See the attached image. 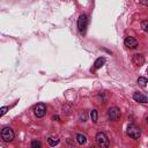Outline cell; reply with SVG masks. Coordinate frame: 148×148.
<instances>
[{
	"label": "cell",
	"instance_id": "3957f363",
	"mask_svg": "<svg viewBox=\"0 0 148 148\" xmlns=\"http://www.w3.org/2000/svg\"><path fill=\"white\" fill-rule=\"evenodd\" d=\"M87 27H88V16L86 14H81L77 20V29L81 34H84Z\"/></svg>",
	"mask_w": 148,
	"mask_h": 148
},
{
	"label": "cell",
	"instance_id": "44dd1931",
	"mask_svg": "<svg viewBox=\"0 0 148 148\" xmlns=\"http://www.w3.org/2000/svg\"><path fill=\"white\" fill-rule=\"evenodd\" d=\"M147 124H148V117H147Z\"/></svg>",
	"mask_w": 148,
	"mask_h": 148
},
{
	"label": "cell",
	"instance_id": "4fadbf2b",
	"mask_svg": "<svg viewBox=\"0 0 148 148\" xmlns=\"http://www.w3.org/2000/svg\"><path fill=\"white\" fill-rule=\"evenodd\" d=\"M90 117H91V120H92V123L94 124H96L97 123V119H98V113H97V110H91L90 111Z\"/></svg>",
	"mask_w": 148,
	"mask_h": 148
},
{
	"label": "cell",
	"instance_id": "7c38bea8",
	"mask_svg": "<svg viewBox=\"0 0 148 148\" xmlns=\"http://www.w3.org/2000/svg\"><path fill=\"white\" fill-rule=\"evenodd\" d=\"M47 143L51 147H54V146H57L59 143V139L56 138V136H50V138H47Z\"/></svg>",
	"mask_w": 148,
	"mask_h": 148
},
{
	"label": "cell",
	"instance_id": "8992f818",
	"mask_svg": "<svg viewBox=\"0 0 148 148\" xmlns=\"http://www.w3.org/2000/svg\"><path fill=\"white\" fill-rule=\"evenodd\" d=\"M34 113L36 117L38 118H42L45 116L46 113V105L44 103H37L35 106H34Z\"/></svg>",
	"mask_w": 148,
	"mask_h": 148
},
{
	"label": "cell",
	"instance_id": "7402d4cb",
	"mask_svg": "<svg viewBox=\"0 0 148 148\" xmlns=\"http://www.w3.org/2000/svg\"><path fill=\"white\" fill-rule=\"evenodd\" d=\"M90 148H97V147H90Z\"/></svg>",
	"mask_w": 148,
	"mask_h": 148
},
{
	"label": "cell",
	"instance_id": "ffe728a7",
	"mask_svg": "<svg viewBox=\"0 0 148 148\" xmlns=\"http://www.w3.org/2000/svg\"><path fill=\"white\" fill-rule=\"evenodd\" d=\"M52 119H53V120H59L60 118H59V116H53V117H52Z\"/></svg>",
	"mask_w": 148,
	"mask_h": 148
},
{
	"label": "cell",
	"instance_id": "e0dca14e",
	"mask_svg": "<svg viewBox=\"0 0 148 148\" xmlns=\"http://www.w3.org/2000/svg\"><path fill=\"white\" fill-rule=\"evenodd\" d=\"M7 110H8V108H7V106H2V108H1V112H0V117H2V116L7 112Z\"/></svg>",
	"mask_w": 148,
	"mask_h": 148
},
{
	"label": "cell",
	"instance_id": "8fae6325",
	"mask_svg": "<svg viewBox=\"0 0 148 148\" xmlns=\"http://www.w3.org/2000/svg\"><path fill=\"white\" fill-rule=\"evenodd\" d=\"M76 141L79 145H84L87 142V138H86V135L79 133V134H76Z\"/></svg>",
	"mask_w": 148,
	"mask_h": 148
},
{
	"label": "cell",
	"instance_id": "30bf717a",
	"mask_svg": "<svg viewBox=\"0 0 148 148\" xmlns=\"http://www.w3.org/2000/svg\"><path fill=\"white\" fill-rule=\"evenodd\" d=\"M104 64H105V58H104V57H99V58H97V59L95 60V64H94V71L101 68Z\"/></svg>",
	"mask_w": 148,
	"mask_h": 148
},
{
	"label": "cell",
	"instance_id": "6da1fadb",
	"mask_svg": "<svg viewBox=\"0 0 148 148\" xmlns=\"http://www.w3.org/2000/svg\"><path fill=\"white\" fill-rule=\"evenodd\" d=\"M95 139H96V142H97V145H98L99 148H108L109 145H110L109 138H108L106 134L103 133V132H98V133L96 134V138H95Z\"/></svg>",
	"mask_w": 148,
	"mask_h": 148
},
{
	"label": "cell",
	"instance_id": "9a60e30c",
	"mask_svg": "<svg viewBox=\"0 0 148 148\" xmlns=\"http://www.w3.org/2000/svg\"><path fill=\"white\" fill-rule=\"evenodd\" d=\"M31 148H42V143H40V141H38V140H34V141H31Z\"/></svg>",
	"mask_w": 148,
	"mask_h": 148
},
{
	"label": "cell",
	"instance_id": "603a6c76",
	"mask_svg": "<svg viewBox=\"0 0 148 148\" xmlns=\"http://www.w3.org/2000/svg\"><path fill=\"white\" fill-rule=\"evenodd\" d=\"M147 73H148V69H147Z\"/></svg>",
	"mask_w": 148,
	"mask_h": 148
},
{
	"label": "cell",
	"instance_id": "9c48e42d",
	"mask_svg": "<svg viewBox=\"0 0 148 148\" xmlns=\"http://www.w3.org/2000/svg\"><path fill=\"white\" fill-rule=\"evenodd\" d=\"M133 99L135 102H139V103H148V98L145 95H142L141 92H138V91L133 94Z\"/></svg>",
	"mask_w": 148,
	"mask_h": 148
},
{
	"label": "cell",
	"instance_id": "ba28073f",
	"mask_svg": "<svg viewBox=\"0 0 148 148\" xmlns=\"http://www.w3.org/2000/svg\"><path fill=\"white\" fill-rule=\"evenodd\" d=\"M132 62H133L136 67H140V66H142V65L145 64V58H143L142 54L136 53V54H134V56L132 57Z\"/></svg>",
	"mask_w": 148,
	"mask_h": 148
},
{
	"label": "cell",
	"instance_id": "2e32d148",
	"mask_svg": "<svg viewBox=\"0 0 148 148\" xmlns=\"http://www.w3.org/2000/svg\"><path fill=\"white\" fill-rule=\"evenodd\" d=\"M141 28L145 32H148V20H143L141 22Z\"/></svg>",
	"mask_w": 148,
	"mask_h": 148
},
{
	"label": "cell",
	"instance_id": "5b68a950",
	"mask_svg": "<svg viewBox=\"0 0 148 148\" xmlns=\"http://www.w3.org/2000/svg\"><path fill=\"white\" fill-rule=\"evenodd\" d=\"M127 135L132 139H139L141 135V130L138 126H135L134 124H132L127 127Z\"/></svg>",
	"mask_w": 148,
	"mask_h": 148
},
{
	"label": "cell",
	"instance_id": "277c9868",
	"mask_svg": "<svg viewBox=\"0 0 148 148\" xmlns=\"http://www.w3.org/2000/svg\"><path fill=\"white\" fill-rule=\"evenodd\" d=\"M120 116H121V112L117 106H111V108L108 109V117H109L110 120L117 121V120L120 119Z\"/></svg>",
	"mask_w": 148,
	"mask_h": 148
},
{
	"label": "cell",
	"instance_id": "52a82bcc",
	"mask_svg": "<svg viewBox=\"0 0 148 148\" xmlns=\"http://www.w3.org/2000/svg\"><path fill=\"white\" fill-rule=\"evenodd\" d=\"M124 44H125V46L128 47L130 50H134V49H136L138 45H139L138 40H136L134 37H132V36H127V37H125V39H124Z\"/></svg>",
	"mask_w": 148,
	"mask_h": 148
},
{
	"label": "cell",
	"instance_id": "7a4b0ae2",
	"mask_svg": "<svg viewBox=\"0 0 148 148\" xmlns=\"http://www.w3.org/2000/svg\"><path fill=\"white\" fill-rule=\"evenodd\" d=\"M14 136H15V133L14 131L10 128V127H3L1 130V139L5 141V142H10L14 140Z\"/></svg>",
	"mask_w": 148,
	"mask_h": 148
},
{
	"label": "cell",
	"instance_id": "ac0fdd59",
	"mask_svg": "<svg viewBox=\"0 0 148 148\" xmlns=\"http://www.w3.org/2000/svg\"><path fill=\"white\" fill-rule=\"evenodd\" d=\"M80 118H81L82 121H86V119H87V114H86V113H82V114L80 116Z\"/></svg>",
	"mask_w": 148,
	"mask_h": 148
},
{
	"label": "cell",
	"instance_id": "5bb4252c",
	"mask_svg": "<svg viewBox=\"0 0 148 148\" xmlns=\"http://www.w3.org/2000/svg\"><path fill=\"white\" fill-rule=\"evenodd\" d=\"M138 83H139L141 87H146V84L148 83V79H146V77H143V76H140V77L138 79Z\"/></svg>",
	"mask_w": 148,
	"mask_h": 148
},
{
	"label": "cell",
	"instance_id": "d6986e66",
	"mask_svg": "<svg viewBox=\"0 0 148 148\" xmlns=\"http://www.w3.org/2000/svg\"><path fill=\"white\" fill-rule=\"evenodd\" d=\"M140 3H142V5H145V6H148V1H147V0H141Z\"/></svg>",
	"mask_w": 148,
	"mask_h": 148
}]
</instances>
